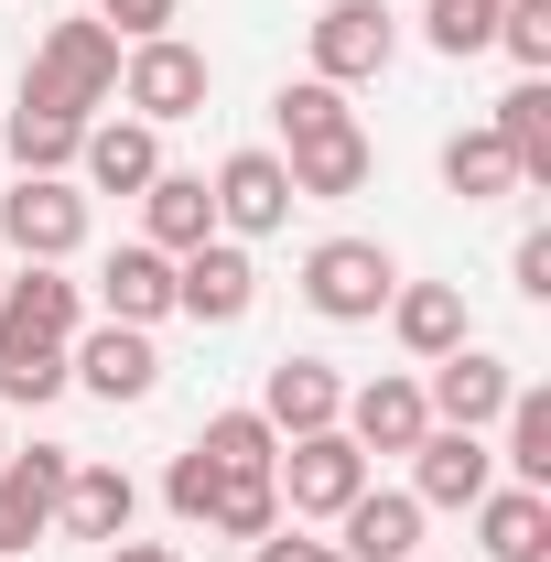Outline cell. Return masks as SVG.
I'll return each instance as SVG.
<instances>
[{"instance_id":"cell-1","label":"cell","mask_w":551,"mask_h":562,"mask_svg":"<svg viewBox=\"0 0 551 562\" xmlns=\"http://www.w3.org/2000/svg\"><path fill=\"white\" fill-rule=\"evenodd\" d=\"M66 336H76V281H55V260H22V281L0 292V401H55Z\"/></svg>"},{"instance_id":"cell-2","label":"cell","mask_w":551,"mask_h":562,"mask_svg":"<svg viewBox=\"0 0 551 562\" xmlns=\"http://www.w3.org/2000/svg\"><path fill=\"white\" fill-rule=\"evenodd\" d=\"M281 140H292V195H357L368 184V131L346 120V87L325 76H303V87H281Z\"/></svg>"},{"instance_id":"cell-3","label":"cell","mask_w":551,"mask_h":562,"mask_svg":"<svg viewBox=\"0 0 551 562\" xmlns=\"http://www.w3.org/2000/svg\"><path fill=\"white\" fill-rule=\"evenodd\" d=\"M109 98H120V33H109V22H55V33L33 44L22 109H44V120H76V131H87V109H109Z\"/></svg>"},{"instance_id":"cell-4","label":"cell","mask_w":551,"mask_h":562,"mask_svg":"<svg viewBox=\"0 0 551 562\" xmlns=\"http://www.w3.org/2000/svg\"><path fill=\"white\" fill-rule=\"evenodd\" d=\"M303 292H314V314L368 325V314L401 292V271H390V249H379V238H325V249L303 260Z\"/></svg>"},{"instance_id":"cell-5","label":"cell","mask_w":551,"mask_h":562,"mask_svg":"<svg viewBox=\"0 0 551 562\" xmlns=\"http://www.w3.org/2000/svg\"><path fill=\"white\" fill-rule=\"evenodd\" d=\"M271 487H292V519H336L346 497L368 487V454L346 432H292V454L271 465Z\"/></svg>"},{"instance_id":"cell-6","label":"cell","mask_w":551,"mask_h":562,"mask_svg":"<svg viewBox=\"0 0 551 562\" xmlns=\"http://www.w3.org/2000/svg\"><path fill=\"white\" fill-rule=\"evenodd\" d=\"M0 238H11L22 260H66L76 238H87V195L55 184V173H22V184L0 195Z\"/></svg>"},{"instance_id":"cell-7","label":"cell","mask_w":551,"mask_h":562,"mask_svg":"<svg viewBox=\"0 0 551 562\" xmlns=\"http://www.w3.org/2000/svg\"><path fill=\"white\" fill-rule=\"evenodd\" d=\"M120 87H131V109L162 131V120H195L206 109V55L195 44H173V33H151L131 66H120Z\"/></svg>"},{"instance_id":"cell-8","label":"cell","mask_w":551,"mask_h":562,"mask_svg":"<svg viewBox=\"0 0 551 562\" xmlns=\"http://www.w3.org/2000/svg\"><path fill=\"white\" fill-rule=\"evenodd\" d=\"M390 66V11L379 0H325L314 11V76L325 87H357V76Z\"/></svg>"},{"instance_id":"cell-9","label":"cell","mask_w":551,"mask_h":562,"mask_svg":"<svg viewBox=\"0 0 551 562\" xmlns=\"http://www.w3.org/2000/svg\"><path fill=\"white\" fill-rule=\"evenodd\" d=\"M249 292H260V271H249V249H238V238H206V249H184V260H173V303H184L195 325H238V314H249Z\"/></svg>"},{"instance_id":"cell-10","label":"cell","mask_w":551,"mask_h":562,"mask_svg":"<svg viewBox=\"0 0 551 562\" xmlns=\"http://www.w3.org/2000/svg\"><path fill=\"white\" fill-rule=\"evenodd\" d=\"M486 487H497V454H486L476 432L443 422V432H421V443H412V497H421V508H476Z\"/></svg>"},{"instance_id":"cell-11","label":"cell","mask_w":551,"mask_h":562,"mask_svg":"<svg viewBox=\"0 0 551 562\" xmlns=\"http://www.w3.org/2000/svg\"><path fill=\"white\" fill-rule=\"evenodd\" d=\"M508 357H486V347H454V357H432V390H421V412H443L454 432H476V422L508 412Z\"/></svg>"},{"instance_id":"cell-12","label":"cell","mask_w":551,"mask_h":562,"mask_svg":"<svg viewBox=\"0 0 551 562\" xmlns=\"http://www.w3.org/2000/svg\"><path fill=\"white\" fill-rule=\"evenodd\" d=\"M206 195H216V227H238V238H271L281 216H292V173H281L271 151H227V173H216Z\"/></svg>"},{"instance_id":"cell-13","label":"cell","mask_w":551,"mask_h":562,"mask_svg":"<svg viewBox=\"0 0 551 562\" xmlns=\"http://www.w3.org/2000/svg\"><path fill=\"white\" fill-rule=\"evenodd\" d=\"M336 422H346V443H357V454H412L421 432H432V412H421L412 379H368V390H357Z\"/></svg>"},{"instance_id":"cell-14","label":"cell","mask_w":551,"mask_h":562,"mask_svg":"<svg viewBox=\"0 0 551 562\" xmlns=\"http://www.w3.org/2000/svg\"><path fill=\"white\" fill-rule=\"evenodd\" d=\"M336 519H346V541H336L346 562H412V541H421V497H401V487H357Z\"/></svg>"},{"instance_id":"cell-15","label":"cell","mask_w":551,"mask_h":562,"mask_svg":"<svg viewBox=\"0 0 551 562\" xmlns=\"http://www.w3.org/2000/svg\"><path fill=\"white\" fill-rule=\"evenodd\" d=\"M66 476H76V454H55V443L0 454V519H11L22 541H44V530H55V508H66Z\"/></svg>"},{"instance_id":"cell-16","label":"cell","mask_w":551,"mask_h":562,"mask_svg":"<svg viewBox=\"0 0 551 562\" xmlns=\"http://www.w3.org/2000/svg\"><path fill=\"white\" fill-rule=\"evenodd\" d=\"M140 216H151V249H162V260H184V249H206V238H216L206 173H151V184H140Z\"/></svg>"},{"instance_id":"cell-17","label":"cell","mask_w":551,"mask_h":562,"mask_svg":"<svg viewBox=\"0 0 551 562\" xmlns=\"http://www.w3.org/2000/svg\"><path fill=\"white\" fill-rule=\"evenodd\" d=\"M76 379L98 390V401H151V379H162V357L140 325H98L87 347H76Z\"/></svg>"},{"instance_id":"cell-18","label":"cell","mask_w":551,"mask_h":562,"mask_svg":"<svg viewBox=\"0 0 551 562\" xmlns=\"http://www.w3.org/2000/svg\"><path fill=\"white\" fill-rule=\"evenodd\" d=\"M336 412H346V390H336L325 357H281L271 368V401H260L271 432H336Z\"/></svg>"},{"instance_id":"cell-19","label":"cell","mask_w":551,"mask_h":562,"mask_svg":"<svg viewBox=\"0 0 551 562\" xmlns=\"http://www.w3.org/2000/svg\"><path fill=\"white\" fill-rule=\"evenodd\" d=\"M390 325H401L412 357H454L465 347V292L454 281H412V292H390Z\"/></svg>"},{"instance_id":"cell-20","label":"cell","mask_w":551,"mask_h":562,"mask_svg":"<svg viewBox=\"0 0 551 562\" xmlns=\"http://www.w3.org/2000/svg\"><path fill=\"white\" fill-rule=\"evenodd\" d=\"M131 476H120V465H76L66 476V508H55V519H66L76 541H131Z\"/></svg>"},{"instance_id":"cell-21","label":"cell","mask_w":551,"mask_h":562,"mask_svg":"<svg viewBox=\"0 0 551 562\" xmlns=\"http://www.w3.org/2000/svg\"><path fill=\"white\" fill-rule=\"evenodd\" d=\"M76 151H87V184H98V195H140V184L162 173V151H151V120H109V131H87Z\"/></svg>"},{"instance_id":"cell-22","label":"cell","mask_w":551,"mask_h":562,"mask_svg":"<svg viewBox=\"0 0 551 562\" xmlns=\"http://www.w3.org/2000/svg\"><path fill=\"white\" fill-rule=\"evenodd\" d=\"M98 292H109V325H151V314H173V260L140 238V249H120L98 271Z\"/></svg>"},{"instance_id":"cell-23","label":"cell","mask_w":551,"mask_h":562,"mask_svg":"<svg viewBox=\"0 0 551 562\" xmlns=\"http://www.w3.org/2000/svg\"><path fill=\"white\" fill-rule=\"evenodd\" d=\"M497 140H508L519 184H551V87L541 76H519V87L497 98Z\"/></svg>"},{"instance_id":"cell-24","label":"cell","mask_w":551,"mask_h":562,"mask_svg":"<svg viewBox=\"0 0 551 562\" xmlns=\"http://www.w3.org/2000/svg\"><path fill=\"white\" fill-rule=\"evenodd\" d=\"M476 508H486V552L497 562H551V497L541 487H508V497L486 487Z\"/></svg>"},{"instance_id":"cell-25","label":"cell","mask_w":551,"mask_h":562,"mask_svg":"<svg viewBox=\"0 0 551 562\" xmlns=\"http://www.w3.org/2000/svg\"><path fill=\"white\" fill-rule=\"evenodd\" d=\"M195 454H206L216 476H271V465H281V432L260 412H216L206 432H195Z\"/></svg>"},{"instance_id":"cell-26","label":"cell","mask_w":551,"mask_h":562,"mask_svg":"<svg viewBox=\"0 0 551 562\" xmlns=\"http://www.w3.org/2000/svg\"><path fill=\"white\" fill-rule=\"evenodd\" d=\"M443 184H454L465 206H486V195L519 184V162H508V140H497V131H454V140H443Z\"/></svg>"},{"instance_id":"cell-27","label":"cell","mask_w":551,"mask_h":562,"mask_svg":"<svg viewBox=\"0 0 551 562\" xmlns=\"http://www.w3.org/2000/svg\"><path fill=\"white\" fill-rule=\"evenodd\" d=\"M206 530H227V541H260V530H281V487H271V476H216Z\"/></svg>"},{"instance_id":"cell-28","label":"cell","mask_w":551,"mask_h":562,"mask_svg":"<svg viewBox=\"0 0 551 562\" xmlns=\"http://www.w3.org/2000/svg\"><path fill=\"white\" fill-rule=\"evenodd\" d=\"M508 476L551 487V401L541 390H508Z\"/></svg>"},{"instance_id":"cell-29","label":"cell","mask_w":551,"mask_h":562,"mask_svg":"<svg viewBox=\"0 0 551 562\" xmlns=\"http://www.w3.org/2000/svg\"><path fill=\"white\" fill-rule=\"evenodd\" d=\"M76 120H44V109H11V162L22 173H55V162H76Z\"/></svg>"},{"instance_id":"cell-30","label":"cell","mask_w":551,"mask_h":562,"mask_svg":"<svg viewBox=\"0 0 551 562\" xmlns=\"http://www.w3.org/2000/svg\"><path fill=\"white\" fill-rule=\"evenodd\" d=\"M432 44L443 55H486L497 44V0H432Z\"/></svg>"},{"instance_id":"cell-31","label":"cell","mask_w":551,"mask_h":562,"mask_svg":"<svg viewBox=\"0 0 551 562\" xmlns=\"http://www.w3.org/2000/svg\"><path fill=\"white\" fill-rule=\"evenodd\" d=\"M497 44L541 76V66H551V0H497Z\"/></svg>"},{"instance_id":"cell-32","label":"cell","mask_w":551,"mask_h":562,"mask_svg":"<svg viewBox=\"0 0 551 562\" xmlns=\"http://www.w3.org/2000/svg\"><path fill=\"white\" fill-rule=\"evenodd\" d=\"M162 497H173L184 519H206V497H216V465H206V454H173V476H162Z\"/></svg>"},{"instance_id":"cell-33","label":"cell","mask_w":551,"mask_h":562,"mask_svg":"<svg viewBox=\"0 0 551 562\" xmlns=\"http://www.w3.org/2000/svg\"><path fill=\"white\" fill-rule=\"evenodd\" d=\"M98 22H120V33H140V44H151V33L173 22V0H98Z\"/></svg>"},{"instance_id":"cell-34","label":"cell","mask_w":551,"mask_h":562,"mask_svg":"<svg viewBox=\"0 0 551 562\" xmlns=\"http://www.w3.org/2000/svg\"><path fill=\"white\" fill-rule=\"evenodd\" d=\"M519 292H530V303H551V227H530V238H519Z\"/></svg>"},{"instance_id":"cell-35","label":"cell","mask_w":551,"mask_h":562,"mask_svg":"<svg viewBox=\"0 0 551 562\" xmlns=\"http://www.w3.org/2000/svg\"><path fill=\"white\" fill-rule=\"evenodd\" d=\"M260 562H346L336 541H292V530H260Z\"/></svg>"},{"instance_id":"cell-36","label":"cell","mask_w":551,"mask_h":562,"mask_svg":"<svg viewBox=\"0 0 551 562\" xmlns=\"http://www.w3.org/2000/svg\"><path fill=\"white\" fill-rule=\"evenodd\" d=\"M109 562H184L173 541H109Z\"/></svg>"},{"instance_id":"cell-37","label":"cell","mask_w":551,"mask_h":562,"mask_svg":"<svg viewBox=\"0 0 551 562\" xmlns=\"http://www.w3.org/2000/svg\"><path fill=\"white\" fill-rule=\"evenodd\" d=\"M11 552H22V530H11V519H0V562H11Z\"/></svg>"},{"instance_id":"cell-38","label":"cell","mask_w":551,"mask_h":562,"mask_svg":"<svg viewBox=\"0 0 551 562\" xmlns=\"http://www.w3.org/2000/svg\"><path fill=\"white\" fill-rule=\"evenodd\" d=\"M0 454H11V443H0Z\"/></svg>"}]
</instances>
